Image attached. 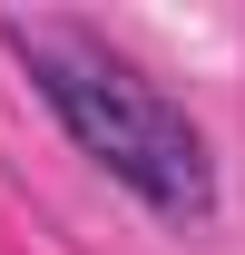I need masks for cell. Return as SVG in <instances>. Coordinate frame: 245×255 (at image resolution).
<instances>
[{
	"label": "cell",
	"mask_w": 245,
	"mask_h": 255,
	"mask_svg": "<svg viewBox=\"0 0 245 255\" xmlns=\"http://www.w3.org/2000/svg\"><path fill=\"white\" fill-rule=\"evenodd\" d=\"M0 49L30 69V89L49 98V118L79 137V157L108 167L137 206H157L167 226H206L216 216L206 128L186 118L137 59H118L108 39L69 30V20H0Z\"/></svg>",
	"instance_id": "6da1fadb"
}]
</instances>
